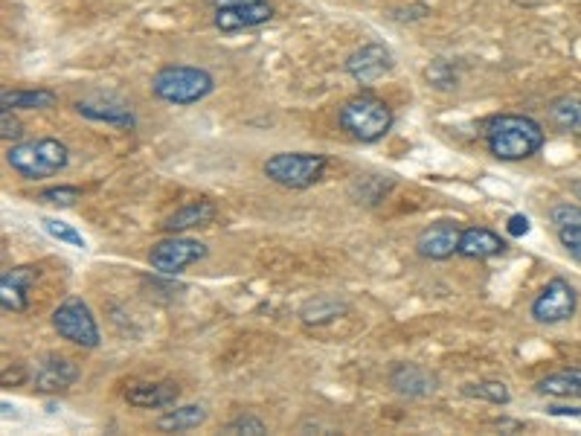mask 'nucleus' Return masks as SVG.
<instances>
[{
  "mask_svg": "<svg viewBox=\"0 0 581 436\" xmlns=\"http://www.w3.org/2000/svg\"><path fill=\"white\" fill-rule=\"evenodd\" d=\"M486 149L491 157L503 160V163H520L535 157L544 143H547V131L544 125L526 114H497L486 123Z\"/></svg>",
  "mask_w": 581,
  "mask_h": 436,
  "instance_id": "nucleus-1",
  "label": "nucleus"
},
{
  "mask_svg": "<svg viewBox=\"0 0 581 436\" xmlns=\"http://www.w3.org/2000/svg\"><path fill=\"white\" fill-rule=\"evenodd\" d=\"M6 163L24 181H47L56 178L70 163V149L59 137H35L21 140L6 149Z\"/></svg>",
  "mask_w": 581,
  "mask_h": 436,
  "instance_id": "nucleus-2",
  "label": "nucleus"
},
{
  "mask_svg": "<svg viewBox=\"0 0 581 436\" xmlns=\"http://www.w3.org/2000/svg\"><path fill=\"white\" fill-rule=\"evenodd\" d=\"M337 123L352 140L369 146V143H378L390 134V128L396 123V114L384 99L372 94H358L343 102Z\"/></svg>",
  "mask_w": 581,
  "mask_h": 436,
  "instance_id": "nucleus-3",
  "label": "nucleus"
},
{
  "mask_svg": "<svg viewBox=\"0 0 581 436\" xmlns=\"http://www.w3.org/2000/svg\"><path fill=\"white\" fill-rule=\"evenodd\" d=\"M213 91V73L192 64H166L152 76V94L166 105H195Z\"/></svg>",
  "mask_w": 581,
  "mask_h": 436,
  "instance_id": "nucleus-4",
  "label": "nucleus"
},
{
  "mask_svg": "<svg viewBox=\"0 0 581 436\" xmlns=\"http://www.w3.org/2000/svg\"><path fill=\"white\" fill-rule=\"evenodd\" d=\"M329 166V157L317 152H276L265 160L262 172L265 178L285 189L314 187Z\"/></svg>",
  "mask_w": 581,
  "mask_h": 436,
  "instance_id": "nucleus-5",
  "label": "nucleus"
},
{
  "mask_svg": "<svg viewBox=\"0 0 581 436\" xmlns=\"http://www.w3.org/2000/svg\"><path fill=\"white\" fill-rule=\"evenodd\" d=\"M53 329L62 341L82 346V349H96L102 343V332L99 323L93 317L91 306L82 297H67L59 303V309L53 312Z\"/></svg>",
  "mask_w": 581,
  "mask_h": 436,
  "instance_id": "nucleus-6",
  "label": "nucleus"
},
{
  "mask_svg": "<svg viewBox=\"0 0 581 436\" xmlns=\"http://www.w3.org/2000/svg\"><path fill=\"white\" fill-rule=\"evenodd\" d=\"M207 259V245L198 239H186L181 233H169L149 250V265L163 277H178L184 268Z\"/></svg>",
  "mask_w": 581,
  "mask_h": 436,
  "instance_id": "nucleus-7",
  "label": "nucleus"
},
{
  "mask_svg": "<svg viewBox=\"0 0 581 436\" xmlns=\"http://www.w3.org/2000/svg\"><path fill=\"white\" fill-rule=\"evenodd\" d=\"M579 309V291L564 280V277H552L541 294L532 300L529 306V317L535 323H544V326H555V323H564L570 320Z\"/></svg>",
  "mask_w": 581,
  "mask_h": 436,
  "instance_id": "nucleus-8",
  "label": "nucleus"
},
{
  "mask_svg": "<svg viewBox=\"0 0 581 436\" xmlns=\"http://www.w3.org/2000/svg\"><path fill=\"white\" fill-rule=\"evenodd\" d=\"M79 364L64 358L59 352H47L41 358H35L30 364V384L35 393L41 396H59L67 393L76 381H79Z\"/></svg>",
  "mask_w": 581,
  "mask_h": 436,
  "instance_id": "nucleus-9",
  "label": "nucleus"
},
{
  "mask_svg": "<svg viewBox=\"0 0 581 436\" xmlns=\"http://www.w3.org/2000/svg\"><path fill=\"white\" fill-rule=\"evenodd\" d=\"M396 67V56L387 44L369 41L364 47H358L355 53H349L346 59V73L358 82V85H375L378 79H384L390 70Z\"/></svg>",
  "mask_w": 581,
  "mask_h": 436,
  "instance_id": "nucleus-10",
  "label": "nucleus"
},
{
  "mask_svg": "<svg viewBox=\"0 0 581 436\" xmlns=\"http://www.w3.org/2000/svg\"><path fill=\"white\" fill-rule=\"evenodd\" d=\"M274 15H276V9L271 0H242V3H233V6L215 9L213 24H215V30H221V32H242V30H253V27L268 24Z\"/></svg>",
  "mask_w": 581,
  "mask_h": 436,
  "instance_id": "nucleus-11",
  "label": "nucleus"
},
{
  "mask_svg": "<svg viewBox=\"0 0 581 436\" xmlns=\"http://www.w3.org/2000/svg\"><path fill=\"white\" fill-rule=\"evenodd\" d=\"M41 277L38 265H15L0 274V306L12 314H24L30 309L32 285Z\"/></svg>",
  "mask_w": 581,
  "mask_h": 436,
  "instance_id": "nucleus-12",
  "label": "nucleus"
},
{
  "mask_svg": "<svg viewBox=\"0 0 581 436\" xmlns=\"http://www.w3.org/2000/svg\"><path fill=\"white\" fill-rule=\"evenodd\" d=\"M462 227L457 221H436L416 236V253L430 262H445L459 250Z\"/></svg>",
  "mask_w": 581,
  "mask_h": 436,
  "instance_id": "nucleus-13",
  "label": "nucleus"
},
{
  "mask_svg": "<svg viewBox=\"0 0 581 436\" xmlns=\"http://www.w3.org/2000/svg\"><path fill=\"white\" fill-rule=\"evenodd\" d=\"M181 399V387L175 381H134L125 390V402L140 410H166Z\"/></svg>",
  "mask_w": 581,
  "mask_h": 436,
  "instance_id": "nucleus-14",
  "label": "nucleus"
},
{
  "mask_svg": "<svg viewBox=\"0 0 581 436\" xmlns=\"http://www.w3.org/2000/svg\"><path fill=\"white\" fill-rule=\"evenodd\" d=\"M390 387L398 396H407V399H425L436 390V375L425 370L422 364H396L390 370Z\"/></svg>",
  "mask_w": 581,
  "mask_h": 436,
  "instance_id": "nucleus-15",
  "label": "nucleus"
},
{
  "mask_svg": "<svg viewBox=\"0 0 581 436\" xmlns=\"http://www.w3.org/2000/svg\"><path fill=\"white\" fill-rule=\"evenodd\" d=\"M76 114L85 117V120H91V123L114 125V128H123V131H134L137 128L134 111L128 105H123V102H111V99H105V102H99V99H82V102H76Z\"/></svg>",
  "mask_w": 581,
  "mask_h": 436,
  "instance_id": "nucleus-16",
  "label": "nucleus"
},
{
  "mask_svg": "<svg viewBox=\"0 0 581 436\" xmlns=\"http://www.w3.org/2000/svg\"><path fill=\"white\" fill-rule=\"evenodd\" d=\"M506 248H509L506 239H500L489 227L474 224V227H465L462 230L457 253L465 256V259H494V256H503Z\"/></svg>",
  "mask_w": 581,
  "mask_h": 436,
  "instance_id": "nucleus-17",
  "label": "nucleus"
},
{
  "mask_svg": "<svg viewBox=\"0 0 581 436\" xmlns=\"http://www.w3.org/2000/svg\"><path fill=\"white\" fill-rule=\"evenodd\" d=\"M558 242L576 262H581V207L579 204H555L550 210Z\"/></svg>",
  "mask_w": 581,
  "mask_h": 436,
  "instance_id": "nucleus-18",
  "label": "nucleus"
},
{
  "mask_svg": "<svg viewBox=\"0 0 581 436\" xmlns=\"http://www.w3.org/2000/svg\"><path fill=\"white\" fill-rule=\"evenodd\" d=\"M218 216L213 201H189L181 210H175L172 216L166 218L160 227L166 233H186V230H195V227H210Z\"/></svg>",
  "mask_w": 581,
  "mask_h": 436,
  "instance_id": "nucleus-19",
  "label": "nucleus"
},
{
  "mask_svg": "<svg viewBox=\"0 0 581 436\" xmlns=\"http://www.w3.org/2000/svg\"><path fill=\"white\" fill-rule=\"evenodd\" d=\"M535 393L538 396H547V399L576 402V399H581V370L579 367H567V370L544 375L535 384Z\"/></svg>",
  "mask_w": 581,
  "mask_h": 436,
  "instance_id": "nucleus-20",
  "label": "nucleus"
},
{
  "mask_svg": "<svg viewBox=\"0 0 581 436\" xmlns=\"http://www.w3.org/2000/svg\"><path fill=\"white\" fill-rule=\"evenodd\" d=\"M56 102H59V94L50 88H15V91L0 94V105L12 111H47Z\"/></svg>",
  "mask_w": 581,
  "mask_h": 436,
  "instance_id": "nucleus-21",
  "label": "nucleus"
},
{
  "mask_svg": "<svg viewBox=\"0 0 581 436\" xmlns=\"http://www.w3.org/2000/svg\"><path fill=\"white\" fill-rule=\"evenodd\" d=\"M207 407L204 405H184L175 410H166L160 419H157V431L163 434H184V431H195L207 422Z\"/></svg>",
  "mask_w": 581,
  "mask_h": 436,
  "instance_id": "nucleus-22",
  "label": "nucleus"
},
{
  "mask_svg": "<svg viewBox=\"0 0 581 436\" xmlns=\"http://www.w3.org/2000/svg\"><path fill=\"white\" fill-rule=\"evenodd\" d=\"M346 312H349V303L346 300H340L335 294H320V297L308 300L306 306L300 309V317H303V323H308V326H326V323L343 317Z\"/></svg>",
  "mask_w": 581,
  "mask_h": 436,
  "instance_id": "nucleus-23",
  "label": "nucleus"
},
{
  "mask_svg": "<svg viewBox=\"0 0 581 436\" xmlns=\"http://www.w3.org/2000/svg\"><path fill=\"white\" fill-rule=\"evenodd\" d=\"M552 128L567 131V134H581V99L579 96H555L547 108Z\"/></svg>",
  "mask_w": 581,
  "mask_h": 436,
  "instance_id": "nucleus-24",
  "label": "nucleus"
},
{
  "mask_svg": "<svg viewBox=\"0 0 581 436\" xmlns=\"http://www.w3.org/2000/svg\"><path fill=\"white\" fill-rule=\"evenodd\" d=\"M462 396L477 399V402H489L494 407H506L512 402V390L503 381H494V378H480V381L462 384Z\"/></svg>",
  "mask_w": 581,
  "mask_h": 436,
  "instance_id": "nucleus-25",
  "label": "nucleus"
},
{
  "mask_svg": "<svg viewBox=\"0 0 581 436\" xmlns=\"http://www.w3.org/2000/svg\"><path fill=\"white\" fill-rule=\"evenodd\" d=\"M41 227H44V233H47V236H53L56 242H64V245H70V248L88 250V239H85V236H82L73 224L62 221V218L44 216L41 218Z\"/></svg>",
  "mask_w": 581,
  "mask_h": 436,
  "instance_id": "nucleus-26",
  "label": "nucleus"
},
{
  "mask_svg": "<svg viewBox=\"0 0 581 436\" xmlns=\"http://www.w3.org/2000/svg\"><path fill=\"white\" fill-rule=\"evenodd\" d=\"M38 201L41 204H50V207H59V210H70L82 201V189L70 187V184H59V187H47L38 192Z\"/></svg>",
  "mask_w": 581,
  "mask_h": 436,
  "instance_id": "nucleus-27",
  "label": "nucleus"
},
{
  "mask_svg": "<svg viewBox=\"0 0 581 436\" xmlns=\"http://www.w3.org/2000/svg\"><path fill=\"white\" fill-rule=\"evenodd\" d=\"M425 76H428L430 85H433V88H439V91L457 88V76H454L451 64L445 62V59H436V62L430 64L428 70H425Z\"/></svg>",
  "mask_w": 581,
  "mask_h": 436,
  "instance_id": "nucleus-28",
  "label": "nucleus"
},
{
  "mask_svg": "<svg viewBox=\"0 0 581 436\" xmlns=\"http://www.w3.org/2000/svg\"><path fill=\"white\" fill-rule=\"evenodd\" d=\"M224 431L227 434H268V425L259 416H253V413H242L233 422H227Z\"/></svg>",
  "mask_w": 581,
  "mask_h": 436,
  "instance_id": "nucleus-29",
  "label": "nucleus"
},
{
  "mask_svg": "<svg viewBox=\"0 0 581 436\" xmlns=\"http://www.w3.org/2000/svg\"><path fill=\"white\" fill-rule=\"evenodd\" d=\"M0 137L9 140V143H21V137H24V125L18 123V117L12 114V108H3L0 111Z\"/></svg>",
  "mask_w": 581,
  "mask_h": 436,
  "instance_id": "nucleus-30",
  "label": "nucleus"
},
{
  "mask_svg": "<svg viewBox=\"0 0 581 436\" xmlns=\"http://www.w3.org/2000/svg\"><path fill=\"white\" fill-rule=\"evenodd\" d=\"M529 230H532V221H529V216H523V213H515V216H509V221H506V233L512 239L529 236Z\"/></svg>",
  "mask_w": 581,
  "mask_h": 436,
  "instance_id": "nucleus-31",
  "label": "nucleus"
},
{
  "mask_svg": "<svg viewBox=\"0 0 581 436\" xmlns=\"http://www.w3.org/2000/svg\"><path fill=\"white\" fill-rule=\"evenodd\" d=\"M547 413H550V416H581V407L550 405V407H547Z\"/></svg>",
  "mask_w": 581,
  "mask_h": 436,
  "instance_id": "nucleus-32",
  "label": "nucleus"
},
{
  "mask_svg": "<svg viewBox=\"0 0 581 436\" xmlns=\"http://www.w3.org/2000/svg\"><path fill=\"white\" fill-rule=\"evenodd\" d=\"M215 9H224V6H233V3H242V0H207Z\"/></svg>",
  "mask_w": 581,
  "mask_h": 436,
  "instance_id": "nucleus-33",
  "label": "nucleus"
},
{
  "mask_svg": "<svg viewBox=\"0 0 581 436\" xmlns=\"http://www.w3.org/2000/svg\"><path fill=\"white\" fill-rule=\"evenodd\" d=\"M570 192L576 195V201H581V181H570Z\"/></svg>",
  "mask_w": 581,
  "mask_h": 436,
  "instance_id": "nucleus-34",
  "label": "nucleus"
}]
</instances>
